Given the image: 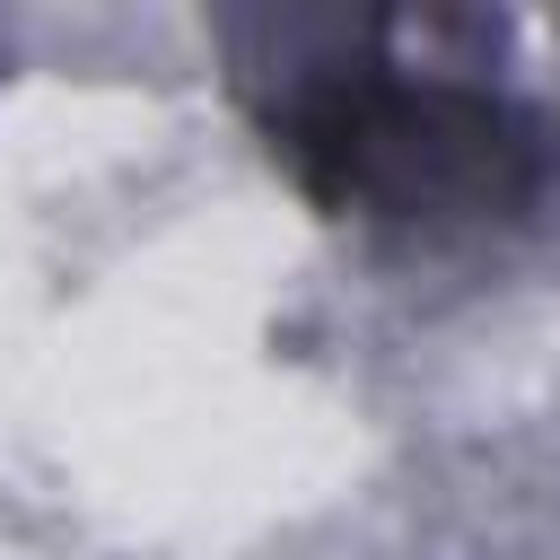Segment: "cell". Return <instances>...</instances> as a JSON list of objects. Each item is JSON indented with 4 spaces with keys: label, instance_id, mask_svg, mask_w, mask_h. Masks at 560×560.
I'll use <instances>...</instances> for the list:
<instances>
[{
    "label": "cell",
    "instance_id": "cell-1",
    "mask_svg": "<svg viewBox=\"0 0 560 560\" xmlns=\"http://www.w3.org/2000/svg\"><path fill=\"white\" fill-rule=\"evenodd\" d=\"M271 140L289 175L324 210L359 219H499L542 175V131L464 79H411L394 61H332L298 79L271 114Z\"/></svg>",
    "mask_w": 560,
    "mask_h": 560
}]
</instances>
